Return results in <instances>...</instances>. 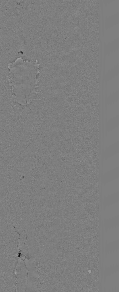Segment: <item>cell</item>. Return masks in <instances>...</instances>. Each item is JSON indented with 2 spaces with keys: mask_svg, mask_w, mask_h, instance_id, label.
Masks as SVG:
<instances>
[{
  "mask_svg": "<svg viewBox=\"0 0 119 292\" xmlns=\"http://www.w3.org/2000/svg\"><path fill=\"white\" fill-rule=\"evenodd\" d=\"M39 66L37 60L33 62L21 58L9 64V84L15 102L27 106L36 100Z\"/></svg>",
  "mask_w": 119,
  "mask_h": 292,
  "instance_id": "cell-1",
  "label": "cell"
}]
</instances>
